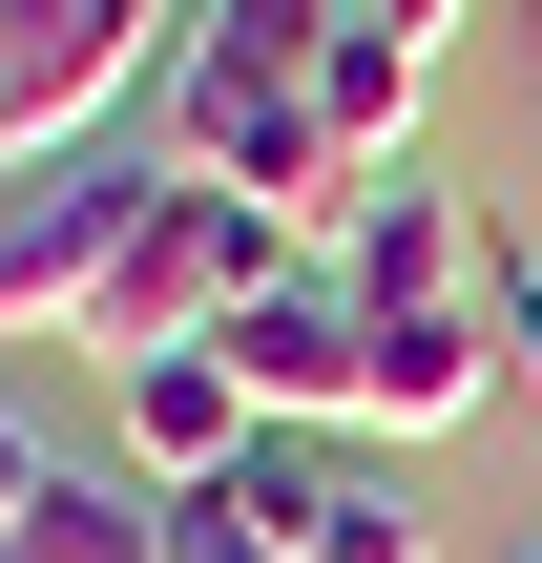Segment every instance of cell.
<instances>
[{"label": "cell", "instance_id": "cell-1", "mask_svg": "<svg viewBox=\"0 0 542 563\" xmlns=\"http://www.w3.org/2000/svg\"><path fill=\"white\" fill-rule=\"evenodd\" d=\"M272 272H313V251H292V230H272L251 188L167 167V209L125 230V272L84 292V334H63V355H104V376H146V355H209V334H230V313H251Z\"/></svg>", "mask_w": 542, "mask_h": 563}, {"label": "cell", "instance_id": "cell-2", "mask_svg": "<svg viewBox=\"0 0 542 563\" xmlns=\"http://www.w3.org/2000/svg\"><path fill=\"white\" fill-rule=\"evenodd\" d=\"M167 209V167L125 146H63V167H0V334H84V292L125 272V230Z\"/></svg>", "mask_w": 542, "mask_h": 563}, {"label": "cell", "instance_id": "cell-3", "mask_svg": "<svg viewBox=\"0 0 542 563\" xmlns=\"http://www.w3.org/2000/svg\"><path fill=\"white\" fill-rule=\"evenodd\" d=\"M209 355H230V397H251L272 439H376V313H355V272H334V251H313V272H272Z\"/></svg>", "mask_w": 542, "mask_h": 563}, {"label": "cell", "instance_id": "cell-4", "mask_svg": "<svg viewBox=\"0 0 542 563\" xmlns=\"http://www.w3.org/2000/svg\"><path fill=\"white\" fill-rule=\"evenodd\" d=\"M146 42H167V0H21V21H0V125H21V167L104 146V104L146 84Z\"/></svg>", "mask_w": 542, "mask_h": 563}, {"label": "cell", "instance_id": "cell-5", "mask_svg": "<svg viewBox=\"0 0 542 563\" xmlns=\"http://www.w3.org/2000/svg\"><path fill=\"white\" fill-rule=\"evenodd\" d=\"M251 501H272V543H292V563H439L418 481H397V439H272V460H251Z\"/></svg>", "mask_w": 542, "mask_h": 563}, {"label": "cell", "instance_id": "cell-6", "mask_svg": "<svg viewBox=\"0 0 542 563\" xmlns=\"http://www.w3.org/2000/svg\"><path fill=\"white\" fill-rule=\"evenodd\" d=\"M334 21L355 0H209L188 21V63H167V104H188V146H230L251 104H313V63H334ZM167 146V167H188Z\"/></svg>", "mask_w": 542, "mask_h": 563}, {"label": "cell", "instance_id": "cell-7", "mask_svg": "<svg viewBox=\"0 0 542 563\" xmlns=\"http://www.w3.org/2000/svg\"><path fill=\"white\" fill-rule=\"evenodd\" d=\"M480 209L439 188V167H376V209L334 230V272H355V313H480Z\"/></svg>", "mask_w": 542, "mask_h": 563}, {"label": "cell", "instance_id": "cell-8", "mask_svg": "<svg viewBox=\"0 0 542 563\" xmlns=\"http://www.w3.org/2000/svg\"><path fill=\"white\" fill-rule=\"evenodd\" d=\"M104 418H125V481H167V501L272 460V418L230 397V355H146V376H104Z\"/></svg>", "mask_w": 542, "mask_h": 563}, {"label": "cell", "instance_id": "cell-9", "mask_svg": "<svg viewBox=\"0 0 542 563\" xmlns=\"http://www.w3.org/2000/svg\"><path fill=\"white\" fill-rule=\"evenodd\" d=\"M480 397H501V334H480V313H376V439H397V460L460 439Z\"/></svg>", "mask_w": 542, "mask_h": 563}, {"label": "cell", "instance_id": "cell-10", "mask_svg": "<svg viewBox=\"0 0 542 563\" xmlns=\"http://www.w3.org/2000/svg\"><path fill=\"white\" fill-rule=\"evenodd\" d=\"M418 104H439V42H397V21H334V63H313V125H334L355 167H418Z\"/></svg>", "mask_w": 542, "mask_h": 563}, {"label": "cell", "instance_id": "cell-11", "mask_svg": "<svg viewBox=\"0 0 542 563\" xmlns=\"http://www.w3.org/2000/svg\"><path fill=\"white\" fill-rule=\"evenodd\" d=\"M0 563H167V481L63 460V501H42V522H0Z\"/></svg>", "mask_w": 542, "mask_h": 563}, {"label": "cell", "instance_id": "cell-12", "mask_svg": "<svg viewBox=\"0 0 542 563\" xmlns=\"http://www.w3.org/2000/svg\"><path fill=\"white\" fill-rule=\"evenodd\" d=\"M167 563H292V543H272L251 481H188V501H167Z\"/></svg>", "mask_w": 542, "mask_h": 563}, {"label": "cell", "instance_id": "cell-13", "mask_svg": "<svg viewBox=\"0 0 542 563\" xmlns=\"http://www.w3.org/2000/svg\"><path fill=\"white\" fill-rule=\"evenodd\" d=\"M480 334H501V397H542V251H522V230L480 251Z\"/></svg>", "mask_w": 542, "mask_h": 563}, {"label": "cell", "instance_id": "cell-14", "mask_svg": "<svg viewBox=\"0 0 542 563\" xmlns=\"http://www.w3.org/2000/svg\"><path fill=\"white\" fill-rule=\"evenodd\" d=\"M42 501H63V439H42V418L0 397V522H42Z\"/></svg>", "mask_w": 542, "mask_h": 563}, {"label": "cell", "instance_id": "cell-15", "mask_svg": "<svg viewBox=\"0 0 542 563\" xmlns=\"http://www.w3.org/2000/svg\"><path fill=\"white\" fill-rule=\"evenodd\" d=\"M355 21H397V42H439V21H460V0H355Z\"/></svg>", "mask_w": 542, "mask_h": 563}, {"label": "cell", "instance_id": "cell-16", "mask_svg": "<svg viewBox=\"0 0 542 563\" xmlns=\"http://www.w3.org/2000/svg\"><path fill=\"white\" fill-rule=\"evenodd\" d=\"M0 167H21V125H0Z\"/></svg>", "mask_w": 542, "mask_h": 563}, {"label": "cell", "instance_id": "cell-17", "mask_svg": "<svg viewBox=\"0 0 542 563\" xmlns=\"http://www.w3.org/2000/svg\"><path fill=\"white\" fill-rule=\"evenodd\" d=\"M501 563H542V543H501Z\"/></svg>", "mask_w": 542, "mask_h": 563}, {"label": "cell", "instance_id": "cell-18", "mask_svg": "<svg viewBox=\"0 0 542 563\" xmlns=\"http://www.w3.org/2000/svg\"><path fill=\"white\" fill-rule=\"evenodd\" d=\"M0 21H21V0H0Z\"/></svg>", "mask_w": 542, "mask_h": 563}, {"label": "cell", "instance_id": "cell-19", "mask_svg": "<svg viewBox=\"0 0 542 563\" xmlns=\"http://www.w3.org/2000/svg\"><path fill=\"white\" fill-rule=\"evenodd\" d=\"M188 21H209V0H188Z\"/></svg>", "mask_w": 542, "mask_h": 563}, {"label": "cell", "instance_id": "cell-20", "mask_svg": "<svg viewBox=\"0 0 542 563\" xmlns=\"http://www.w3.org/2000/svg\"><path fill=\"white\" fill-rule=\"evenodd\" d=\"M522 21H542V0H522Z\"/></svg>", "mask_w": 542, "mask_h": 563}]
</instances>
